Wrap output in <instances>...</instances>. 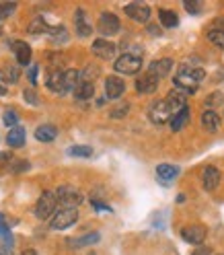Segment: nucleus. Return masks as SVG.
Listing matches in <instances>:
<instances>
[{
    "mask_svg": "<svg viewBox=\"0 0 224 255\" xmlns=\"http://www.w3.org/2000/svg\"><path fill=\"white\" fill-rule=\"evenodd\" d=\"M204 76H206V72L202 68H191L183 64V66H179L177 76H175V85L185 93H194L198 89V85L204 81Z\"/></svg>",
    "mask_w": 224,
    "mask_h": 255,
    "instance_id": "f257e3e1",
    "label": "nucleus"
},
{
    "mask_svg": "<svg viewBox=\"0 0 224 255\" xmlns=\"http://www.w3.org/2000/svg\"><path fill=\"white\" fill-rule=\"evenodd\" d=\"M56 194H52V191H43V194L39 196L37 204H35V216L39 220H47V218H52L56 214Z\"/></svg>",
    "mask_w": 224,
    "mask_h": 255,
    "instance_id": "f03ea898",
    "label": "nucleus"
},
{
    "mask_svg": "<svg viewBox=\"0 0 224 255\" xmlns=\"http://www.w3.org/2000/svg\"><path fill=\"white\" fill-rule=\"evenodd\" d=\"M83 200H85L83 194L76 187H72V185H62L56 191V202L62 204L64 208H76V206L81 204Z\"/></svg>",
    "mask_w": 224,
    "mask_h": 255,
    "instance_id": "7ed1b4c3",
    "label": "nucleus"
},
{
    "mask_svg": "<svg viewBox=\"0 0 224 255\" xmlns=\"http://www.w3.org/2000/svg\"><path fill=\"white\" fill-rule=\"evenodd\" d=\"M76 220H78L76 208H62V210H58V212L50 218V227H52L54 231H64V229L72 227Z\"/></svg>",
    "mask_w": 224,
    "mask_h": 255,
    "instance_id": "20e7f679",
    "label": "nucleus"
},
{
    "mask_svg": "<svg viewBox=\"0 0 224 255\" xmlns=\"http://www.w3.org/2000/svg\"><path fill=\"white\" fill-rule=\"evenodd\" d=\"M113 68L119 74H136L142 68V58L140 56H134V54H123V56H119L115 60Z\"/></svg>",
    "mask_w": 224,
    "mask_h": 255,
    "instance_id": "39448f33",
    "label": "nucleus"
},
{
    "mask_svg": "<svg viewBox=\"0 0 224 255\" xmlns=\"http://www.w3.org/2000/svg\"><path fill=\"white\" fill-rule=\"evenodd\" d=\"M97 29H99V33L105 35V37L117 35L119 29H121V23L117 19V14H113V12H101V17L97 21Z\"/></svg>",
    "mask_w": 224,
    "mask_h": 255,
    "instance_id": "423d86ee",
    "label": "nucleus"
},
{
    "mask_svg": "<svg viewBox=\"0 0 224 255\" xmlns=\"http://www.w3.org/2000/svg\"><path fill=\"white\" fill-rule=\"evenodd\" d=\"M148 118H150L152 124H165V122H169L173 118V109L169 107V103L165 99H158V101H154L150 105Z\"/></svg>",
    "mask_w": 224,
    "mask_h": 255,
    "instance_id": "0eeeda50",
    "label": "nucleus"
},
{
    "mask_svg": "<svg viewBox=\"0 0 224 255\" xmlns=\"http://www.w3.org/2000/svg\"><path fill=\"white\" fill-rule=\"evenodd\" d=\"M123 12H125L132 21H136V23H148L150 14H152V12H150V6H148L146 2H130V4H125Z\"/></svg>",
    "mask_w": 224,
    "mask_h": 255,
    "instance_id": "6e6552de",
    "label": "nucleus"
},
{
    "mask_svg": "<svg viewBox=\"0 0 224 255\" xmlns=\"http://www.w3.org/2000/svg\"><path fill=\"white\" fill-rule=\"evenodd\" d=\"M125 91V83L119 76H107L105 78V95L107 99H119Z\"/></svg>",
    "mask_w": 224,
    "mask_h": 255,
    "instance_id": "1a4fd4ad",
    "label": "nucleus"
},
{
    "mask_svg": "<svg viewBox=\"0 0 224 255\" xmlns=\"http://www.w3.org/2000/svg\"><path fill=\"white\" fill-rule=\"evenodd\" d=\"M181 237L183 241L191 243V245H202L206 241V229L200 227V225H194V227H185L181 231Z\"/></svg>",
    "mask_w": 224,
    "mask_h": 255,
    "instance_id": "9d476101",
    "label": "nucleus"
},
{
    "mask_svg": "<svg viewBox=\"0 0 224 255\" xmlns=\"http://www.w3.org/2000/svg\"><path fill=\"white\" fill-rule=\"evenodd\" d=\"M115 43H111V41H107V39H97L93 43V54L97 56V58H101V60H111L115 56Z\"/></svg>",
    "mask_w": 224,
    "mask_h": 255,
    "instance_id": "9b49d317",
    "label": "nucleus"
},
{
    "mask_svg": "<svg viewBox=\"0 0 224 255\" xmlns=\"http://www.w3.org/2000/svg\"><path fill=\"white\" fill-rule=\"evenodd\" d=\"M156 89H158V78H156L154 74H150V72L142 74L138 81H136V91H138V93L150 95V93H154Z\"/></svg>",
    "mask_w": 224,
    "mask_h": 255,
    "instance_id": "f8f14e48",
    "label": "nucleus"
},
{
    "mask_svg": "<svg viewBox=\"0 0 224 255\" xmlns=\"http://www.w3.org/2000/svg\"><path fill=\"white\" fill-rule=\"evenodd\" d=\"M25 140H27V132H25V128H21V126L10 128L8 134H6V144H8L10 148H21V146H25Z\"/></svg>",
    "mask_w": 224,
    "mask_h": 255,
    "instance_id": "ddd939ff",
    "label": "nucleus"
},
{
    "mask_svg": "<svg viewBox=\"0 0 224 255\" xmlns=\"http://www.w3.org/2000/svg\"><path fill=\"white\" fill-rule=\"evenodd\" d=\"M220 183V171L216 167H206L204 173H202V185L206 191H212L216 189Z\"/></svg>",
    "mask_w": 224,
    "mask_h": 255,
    "instance_id": "4468645a",
    "label": "nucleus"
},
{
    "mask_svg": "<svg viewBox=\"0 0 224 255\" xmlns=\"http://www.w3.org/2000/svg\"><path fill=\"white\" fill-rule=\"evenodd\" d=\"M187 95H189V93H185V91H181V89H175V91H171V93L167 95L165 101H167L169 107L173 109V114L187 105Z\"/></svg>",
    "mask_w": 224,
    "mask_h": 255,
    "instance_id": "2eb2a0df",
    "label": "nucleus"
},
{
    "mask_svg": "<svg viewBox=\"0 0 224 255\" xmlns=\"http://www.w3.org/2000/svg\"><path fill=\"white\" fill-rule=\"evenodd\" d=\"M12 52H14V56H17L19 66H29L31 64V47H29V43L14 41L12 43Z\"/></svg>",
    "mask_w": 224,
    "mask_h": 255,
    "instance_id": "dca6fc26",
    "label": "nucleus"
},
{
    "mask_svg": "<svg viewBox=\"0 0 224 255\" xmlns=\"http://www.w3.org/2000/svg\"><path fill=\"white\" fill-rule=\"evenodd\" d=\"M202 126H204V130L206 132H218V128H220V116L216 114L214 109H206L204 114H202Z\"/></svg>",
    "mask_w": 224,
    "mask_h": 255,
    "instance_id": "f3484780",
    "label": "nucleus"
},
{
    "mask_svg": "<svg viewBox=\"0 0 224 255\" xmlns=\"http://www.w3.org/2000/svg\"><path fill=\"white\" fill-rule=\"evenodd\" d=\"M74 25H76V33L81 37H89L93 33V27H91V23L87 19V12L81 10V8H78L76 14H74Z\"/></svg>",
    "mask_w": 224,
    "mask_h": 255,
    "instance_id": "a211bd4d",
    "label": "nucleus"
},
{
    "mask_svg": "<svg viewBox=\"0 0 224 255\" xmlns=\"http://www.w3.org/2000/svg\"><path fill=\"white\" fill-rule=\"evenodd\" d=\"M189 116H191V111H189V105L181 107L179 111H175L173 118H171V130L173 132H179L185 128V124L189 122Z\"/></svg>",
    "mask_w": 224,
    "mask_h": 255,
    "instance_id": "6ab92c4d",
    "label": "nucleus"
},
{
    "mask_svg": "<svg viewBox=\"0 0 224 255\" xmlns=\"http://www.w3.org/2000/svg\"><path fill=\"white\" fill-rule=\"evenodd\" d=\"M19 76H21V70L19 66H14V64H8V66L4 68H0V85H14L19 81Z\"/></svg>",
    "mask_w": 224,
    "mask_h": 255,
    "instance_id": "aec40b11",
    "label": "nucleus"
},
{
    "mask_svg": "<svg viewBox=\"0 0 224 255\" xmlns=\"http://www.w3.org/2000/svg\"><path fill=\"white\" fill-rule=\"evenodd\" d=\"M156 175H158V179H161L163 183H171V181L177 179L179 167L169 165V163H163V165H158V167H156Z\"/></svg>",
    "mask_w": 224,
    "mask_h": 255,
    "instance_id": "412c9836",
    "label": "nucleus"
},
{
    "mask_svg": "<svg viewBox=\"0 0 224 255\" xmlns=\"http://www.w3.org/2000/svg\"><path fill=\"white\" fill-rule=\"evenodd\" d=\"M72 93H74V97L78 101H89V99H93V95H95V85L91 81H78V85H76V89Z\"/></svg>",
    "mask_w": 224,
    "mask_h": 255,
    "instance_id": "4be33fe9",
    "label": "nucleus"
},
{
    "mask_svg": "<svg viewBox=\"0 0 224 255\" xmlns=\"http://www.w3.org/2000/svg\"><path fill=\"white\" fill-rule=\"evenodd\" d=\"M78 78H81V74H78V70H66V72H62V95H66L70 91L76 89L78 85Z\"/></svg>",
    "mask_w": 224,
    "mask_h": 255,
    "instance_id": "5701e85b",
    "label": "nucleus"
},
{
    "mask_svg": "<svg viewBox=\"0 0 224 255\" xmlns=\"http://www.w3.org/2000/svg\"><path fill=\"white\" fill-rule=\"evenodd\" d=\"M171 68H173V60L163 58V60H156V62H152L148 72H150V74H154L156 78H163V76H167V74L171 72Z\"/></svg>",
    "mask_w": 224,
    "mask_h": 255,
    "instance_id": "b1692460",
    "label": "nucleus"
},
{
    "mask_svg": "<svg viewBox=\"0 0 224 255\" xmlns=\"http://www.w3.org/2000/svg\"><path fill=\"white\" fill-rule=\"evenodd\" d=\"M101 241V235L99 233H87L83 237H78V239H70V247L74 249H81V247H87V245H95V243H99Z\"/></svg>",
    "mask_w": 224,
    "mask_h": 255,
    "instance_id": "393cba45",
    "label": "nucleus"
},
{
    "mask_svg": "<svg viewBox=\"0 0 224 255\" xmlns=\"http://www.w3.org/2000/svg\"><path fill=\"white\" fill-rule=\"evenodd\" d=\"M56 136H58L56 126H50V124H43L35 130V138L39 142H52V140H56Z\"/></svg>",
    "mask_w": 224,
    "mask_h": 255,
    "instance_id": "a878e982",
    "label": "nucleus"
},
{
    "mask_svg": "<svg viewBox=\"0 0 224 255\" xmlns=\"http://www.w3.org/2000/svg\"><path fill=\"white\" fill-rule=\"evenodd\" d=\"M158 19H161L163 27H169V29H173V27H177V25H179V17H177V12L167 10V8H163L161 12H158Z\"/></svg>",
    "mask_w": 224,
    "mask_h": 255,
    "instance_id": "bb28decb",
    "label": "nucleus"
},
{
    "mask_svg": "<svg viewBox=\"0 0 224 255\" xmlns=\"http://www.w3.org/2000/svg\"><path fill=\"white\" fill-rule=\"evenodd\" d=\"M47 89L62 95V72L60 70L50 72V76H47Z\"/></svg>",
    "mask_w": 224,
    "mask_h": 255,
    "instance_id": "cd10ccee",
    "label": "nucleus"
},
{
    "mask_svg": "<svg viewBox=\"0 0 224 255\" xmlns=\"http://www.w3.org/2000/svg\"><path fill=\"white\" fill-rule=\"evenodd\" d=\"M208 39H210L216 47L224 50V31L222 29H210L208 31Z\"/></svg>",
    "mask_w": 224,
    "mask_h": 255,
    "instance_id": "c85d7f7f",
    "label": "nucleus"
},
{
    "mask_svg": "<svg viewBox=\"0 0 224 255\" xmlns=\"http://www.w3.org/2000/svg\"><path fill=\"white\" fill-rule=\"evenodd\" d=\"M68 154L70 156H83V158H87V156L93 154V148L91 146H85V144H76V146H70L68 148Z\"/></svg>",
    "mask_w": 224,
    "mask_h": 255,
    "instance_id": "c756f323",
    "label": "nucleus"
},
{
    "mask_svg": "<svg viewBox=\"0 0 224 255\" xmlns=\"http://www.w3.org/2000/svg\"><path fill=\"white\" fill-rule=\"evenodd\" d=\"M29 31H31V33H45V31H54V29L47 27V25H45V21H43L41 17H37L33 23L29 25Z\"/></svg>",
    "mask_w": 224,
    "mask_h": 255,
    "instance_id": "7c9ffc66",
    "label": "nucleus"
},
{
    "mask_svg": "<svg viewBox=\"0 0 224 255\" xmlns=\"http://www.w3.org/2000/svg\"><path fill=\"white\" fill-rule=\"evenodd\" d=\"M14 10H17V4L14 2H0V21L8 19Z\"/></svg>",
    "mask_w": 224,
    "mask_h": 255,
    "instance_id": "2f4dec72",
    "label": "nucleus"
},
{
    "mask_svg": "<svg viewBox=\"0 0 224 255\" xmlns=\"http://www.w3.org/2000/svg\"><path fill=\"white\" fill-rule=\"evenodd\" d=\"M127 109H130V105H127V103H119L117 107H113V109L109 111V116L113 118V120H117V118H123V116L127 114Z\"/></svg>",
    "mask_w": 224,
    "mask_h": 255,
    "instance_id": "473e14b6",
    "label": "nucleus"
},
{
    "mask_svg": "<svg viewBox=\"0 0 224 255\" xmlns=\"http://www.w3.org/2000/svg\"><path fill=\"white\" fill-rule=\"evenodd\" d=\"M2 122H4L6 126L14 128V126H17V122H19V116L14 114L12 109H8V111H4V114H2Z\"/></svg>",
    "mask_w": 224,
    "mask_h": 255,
    "instance_id": "72a5a7b5",
    "label": "nucleus"
},
{
    "mask_svg": "<svg viewBox=\"0 0 224 255\" xmlns=\"http://www.w3.org/2000/svg\"><path fill=\"white\" fill-rule=\"evenodd\" d=\"M183 6L191 14H202V10H204V4L202 2H194V0H187V2H183Z\"/></svg>",
    "mask_w": 224,
    "mask_h": 255,
    "instance_id": "f704fd0d",
    "label": "nucleus"
},
{
    "mask_svg": "<svg viewBox=\"0 0 224 255\" xmlns=\"http://www.w3.org/2000/svg\"><path fill=\"white\" fill-rule=\"evenodd\" d=\"M23 97H25V101H27V103H31V105H37V103H39L37 95H35L33 91H31V89H27V91L23 93Z\"/></svg>",
    "mask_w": 224,
    "mask_h": 255,
    "instance_id": "c9c22d12",
    "label": "nucleus"
},
{
    "mask_svg": "<svg viewBox=\"0 0 224 255\" xmlns=\"http://www.w3.org/2000/svg\"><path fill=\"white\" fill-rule=\"evenodd\" d=\"M6 235H10V231H8V225H6L4 214H0V237H6Z\"/></svg>",
    "mask_w": 224,
    "mask_h": 255,
    "instance_id": "e433bc0d",
    "label": "nucleus"
},
{
    "mask_svg": "<svg viewBox=\"0 0 224 255\" xmlns=\"http://www.w3.org/2000/svg\"><path fill=\"white\" fill-rule=\"evenodd\" d=\"M222 99H224L222 93H212L210 99H208V105H218V103H222Z\"/></svg>",
    "mask_w": 224,
    "mask_h": 255,
    "instance_id": "4c0bfd02",
    "label": "nucleus"
},
{
    "mask_svg": "<svg viewBox=\"0 0 224 255\" xmlns=\"http://www.w3.org/2000/svg\"><path fill=\"white\" fill-rule=\"evenodd\" d=\"M27 169H29V163L27 161H17V165L12 167L14 173H21V171H27Z\"/></svg>",
    "mask_w": 224,
    "mask_h": 255,
    "instance_id": "58836bf2",
    "label": "nucleus"
},
{
    "mask_svg": "<svg viewBox=\"0 0 224 255\" xmlns=\"http://www.w3.org/2000/svg\"><path fill=\"white\" fill-rule=\"evenodd\" d=\"M29 81L33 83V85L37 83V66H35V64H33V66L29 68Z\"/></svg>",
    "mask_w": 224,
    "mask_h": 255,
    "instance_id": "ea45409f",
    "label": "nucleus"
},
{
    "mask_svg": "<svg viewBox=\"0 0 224 255\" xmlns=\"http://www.w3.org/2000/svg\"><path fill=\"white\" fill-rule=\"evenodd\" d=\"M191 255H212V249L210 247H198Z\"/></svg>",
    "mask_w": 224,
    "mask_h": 255,
    "instance_id": "a19ab883",
    "label": "nucleus"
},
{
    "mask_svg": "<svg viewBox=\"0 0 224 255\" xmlns=\"http://www.w3.org/2000/svg\"><path fill=\"white\" fill-rule=\"evenodd\" d=\"M93 206H95L97 210H101V212H111L109 206H105V204H101V202H97V200H93Z\"/></svg>",
    "mask_w": 224,
    "mask_h": 255,
    "instance_id": "79ce46f5",
    "label": "nucleus"
},
{
    "mask_svg": "<svg viewBox=\"0 0 224 255\" xmlns=\"http://www.w3.org/2000/svg\"><path fill=\"white\" fill-rule=\"evenodd\" d=\"M148 33H150V35H161V27H156V25H148Z\"/></svg>",
    "mask_w": 224,
    "mask_h": 255,
    "instance_id": "37998d69",
    "label": "nucleus"
},
{
    "mask_svg": "<svg viewBox=\"0 0 224 255\" xmlns=\"http://www.w3.org/2000/svg\"><path fill=\"white\" fill-rule=\"evenodd\" d=\"M8 161H10V154L8 152H0V165H4Z\"/></svg>",
    "mask_w": 224,
    "mask_h": 255,
    "instance_id": "c03bdc74",
    "label": "nucleus"
},
{
    "mask_svg": "<svg viewBox=\"0 0 224 255\" xmlns=\"http://www.w3.org/2000/svg\"><path fill=\"white\" fill-rule=\"evenodd\" d=\"M4 95H6V87L0 85V97H4Z\"/></svg>",
    "mask_w": 224,
    "mask_h": 255,
    "instance_id": "a18cd8bd",
    "label": "nucleus"
},
{
    "mask_svg": "<svg viewBox=\"0 0 224 255\" xmlns=\"http://www.w3.org/2000/svg\"><path fill=\"white\" fill-rule=\"evenodd\" d=\"M21 255H37V253H35V251H31V249H27V251H23Z\"/></svg>",
    "mask_w": 224,
    "mask_h": 255,
    "instance_id": "49530a36",
    "label": "nucleus"
},
{
    "mask_svg": "<svg viewBox=\"0 0 224 255\" xmlns=\"http://www.w3.org/2000/svg\"><path fill=\"white\" fill-rule=\"evenodd\" d=\"M0 35H2V27H0Z\"/></svg>",
    "mask_w": 224,
    "mask_h": 255,
    "instance_id": "de8ad7c7",
    "label": "nucleus"
}]
</instances>
